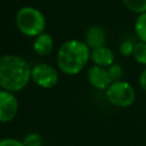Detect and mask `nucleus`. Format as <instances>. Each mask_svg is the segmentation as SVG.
<instances>
[{
    "label": "nucleus",
    "mask_w": 146,
    "mask_h": 146,
    "mask_svg": "<svg viewBox=\"0 0 146 146\" xmlns=\"http://www.w3.org/2000/svg\"><path fill=\"white\" fill-rule=\"evenodd\" d=\"M31 68L26 60L16 55L0 57V87L15 92L24 89L31 79Z\"/></svg>",
    "instance_id": "1"
},
{
    "label": "nucleus",
    "mask_w": 146,
    "mask_h": 146,
    "mask_svg": "<svg viewBox=\"0 0 146 146\" xmlns=\"http://www.w3.org/2000/svg\"><path fill=\"white\" fill-rule=\"evenodd\" d=\"M90 59V49L80 40H68L64 42L57 52V65L59 70L67 74L74 75L82 71Z\"/></svg>",
    "instance_id": "2"
},
{
    "label": "nucleus",
    "mask_w": 146,
    "mask_h": 146,
    "mask_svg": "<svg viewBox=\"0 0 146 146\" xmlns=\"http://www.w3.org/2000/svg\"><path fill=\"white\" fill-rule=\"evenodd\" d=\"M16 25L24 35L36 38L44 31L46 18L39 9L23 7L16 14Z\"/></svg>",
    "instance_id": "3"
},
{
    "label": "nucleus",
    "mask_w": 146,
    "mask_h": 146,
    "mask_svg": "<svg viewBox=\"0 0 146 146\" xmlns=\"http://www.w3.org/2000/svg\"><path fill=\"white\" fill-rule=\"evenodd\" d=\"M106 97L108 102L121 108L130 107L136 100V91L133 87L123 80L112 82L106 89Z\"/></svg>",
    "instance_id": "4"
},
{
    "label": "nucleus",
    "mask_w": 146,
    "mask_h": 146,
    "mask_svg": "<svg viewBox=\"0 0 146 146\" xmlns=\"http://www.w3.org/2000/svg\"><path fill=\"white\" fill-rule=\"evenodd\" d=\"M31 79L41 88H52L58 82L57 71L49 64L40 63L33 66L31 71Z\"/></svg>",
    "instance_id": "5"
},
{
    "label": "nucleus",
    "mask_w": 146,
    "mask_h": 146,
    "mask_svg": "<svg viewBox=\"0 0 146 146\" xmlns=\"http://www.w3.org/2000/svg\"><path fill=\"white\" fill-rule=\"evenodd\" d=\"M18 111L16 96L7 90H0V122L11 121Z\"/></svg>",
    "instance_id": "6"
},
{
    "label": "nucleus",
    "mask_w": 146,
    "mask_h": 146,
    "mask_svg": "<svg viewBox=\"0 0 146 146\" xmlns=\"http://www.w3.org/2000/svg\"><path fill=\"white\" fill-rule=\"evenodd\" d=\"M87 79L92 87H95L96 89H100V90L107 89L110 84L112 83L107 68L97 66V65H94L88 70Z\"/></svg>",
    "instance_id": "7"
},
{
    "label": "nucleus",
    "mask_w": 146,
    "mask_h": 146,
    "mask_svg": "<svg viewBox=\"0 0 146 146\" xmlns=\"http://www.w3.org/2000/svg\"><path fill=\"white\" fill-rule=\"evenodd\" d=\"M90 59L91 62L102 67H110L114 64V52L111 48L103 46L96 49H92L90 52Z\"/></svg>",
    "instance_id": "8"
},
{
    "label": "nucleus",
    "mask_w": 146,
    "mask_h": 146,
    "mask_svg": "<svg viewBox=\"0 0 146 146\" xmlns=\"http://www.w3.org/2000/svg\"><path fill=\"white\" fill-rule=\"evenodd\" d=\"M106 33L105 30L99 25H92L87 30L86 33V44L89 49H96L105 44Z\"/></svg>",
    "instance_id": "9"
},
{
    "label": "nucleus",
    "mask_w": 146,
    "mask_h": 146,
    "mask_svg": "<svg viewBox=\"0 0 146 146\" xmlns=\"http://www.w3.org/2000/svg\"><path fill=\"white\" fill-rule=\"evenodd\" d=\"M52 47H54V41L51 35L44 32L38 35L33 42V49L40 56H46L50 54L52 50Z\"/></svg>",
    "instance_id": "10"
},
{
    "label": "nucleus",
    "mask_w": 146,
    "mask_h": 146,
    "mask_svg": "<svg viewBox=\"0 0 146 146\" xmlns=\"http://www.w3.org/2000/svg\"><path fill=\"white\" fill-rule=\"evenodd\" d=\"M133 29H135V33H136L137 38L141 42L146 43V13L137 16V18L135 21Z\"/></svg>",
    "instance_id": "11"
},
{
    "label": "nucleus",
    "mask_w": 146,
    "mask_h": 146,
    "mask_svg": "<svg viewBox=\"0 0 146 146\" xmlns=\"http://www.w3.org/2000/svg\"><path fill=\"white\" fill-rule=\"evenodd\" d=\"M123 6L135 14H144L146 13V0H121Z\"/></svg>",
    "instance_id": "12"
},
{
    "label": "nucleus",
    "mask_w": 146,
    "mask_h": 146,
    "mask_svg": "<svg viewBox=\"0 0 146 146\" xmlns=\"http://www.w3.org/2000/svg\"><path fill=\"white\" fill-rule=\"evenodd\" d=\"M133 59L140 64V65H146V43L145 42H137L135 43L133 48Z\"/></svg>",
    "instance_id": "13"
},
{
    "label": "nucleus",
    "mask_w": 146,
    "mask_h": 146,
    "mask_svg": "<svg viewBox=\"0 0 146 146\" xmlns=\"http://www.w3.org/2000/svg\"><path fill=\"white\" fill-rule=\"evenodd\" d=\"M107 71H108V74H110V78H111L112 82L120 81L122 75H123V68H122V66L120 64L111 65L110 67H107Z\"/></svg>",
    "instance_id": "14"
},
{
    "label": "nucleus",
    "mask_w": 146,
    "mask_h": 146,
    "mask_svg": "<svg viewBox=\"0 0 146 146\" xmlns=\"http://www.w3.org/2000/svg\"><path fill=\"white\" fill-rule=\"evenodd\" d=\"M23 143L25 146H41L42 145V138L39 133L32 132V133H29L23 139Z\"/></svg>",
    "instance_id": "15"
},
{
    "label": "nucleus",
    "mask_w": 146,
    "mask_h": 146,
    "mask_svg": "<svg viewBox=\"0 0 146 146\" xmlns=\"http://www.w3.org/2000/svg\"><path fill=\"white\" fill-rule=\"evenodd\" d=\"M133 48H135V43H132L131 41H123L120 47H119V50H120V54L124 57H128V56H131L133 54Z\"/></svg>",
    "instance_id": "16"
},
{
    "label": "nucleus",
    "mask_w": 146,
    "mask_h": 146,
    "mask_svg": "<svg viewBox=\"0 0 146 146\" xmlns=\"http://www.w3.org/2000/svg\"><path fill=\"white\" fill-rule=\"evenodd\" d=\"M0 146H25L23 141L15 138H3L0 140Z\"/></svg>",
    "instance_id": "17"
},
{
    "label": "nucleus",
    "mask_w": 146,
    "mask_h": 146,
    "mask_svg": "<svg viewBox=\"0 0 146 146\" xmlns=\"http://www.w3.org/2000/svg\"><path fill=\"white\" fill-rule=\"evenodd\" d=\"M139 86L141 87V89L144 91H146V67L140 73V76H139Z\"/></svg>",
    "instance_id": "18"
}]
</instances>
